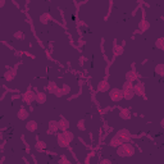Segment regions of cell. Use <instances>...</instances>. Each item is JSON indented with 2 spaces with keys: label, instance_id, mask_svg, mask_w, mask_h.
I'll return each instance as SVG.
<instances>
[{
  "label": "cell",
  "instance_id": "603a6c76",
  "mask_svg": "<svg viewBox=\"0 0 164 164\" xmlns=\"http://www.w3.org/2000/svg\"><path fill=\"white\" fill-rule=\"evenodd\" d=\"M121 144H122L121 140H119L117 136H114V137H113V139L109 141V145H110V146H113V148H117V146H119Z\"/></svg>",
  "mask_w": 164,
  "mask_h": 164
},
{
  "label": "cell",
  "instance_id": "f1b7e54d",
  "mask_svg": "<svg viewBox=\"0 0 164 164\" xmlns=\"http://www.w3.org/2000/svg\"><path fill=\"white\" fill-rule=\"evenodd\" d=\"M59 163H60V164H62V163H67V164H71V162H69V160L67 159V158L64 156V155H63V156L60 158V160H59Z\"/></svg>",
  "mask_w": 164,
  "mask_h": 164
},
{
  "label": "cell",
  "instance_id": "2e32d148",
  "mask_svg": "<svg viewBox=\"0 0 164 164\" xmlns=\"http://www.w3.org/2000/svg\"><path fill=\"white\" fill-rule=\"evenodd\" d=\"M50 21H51V16H50V13H43V14L40 16V22L44 23V25L49 23Z\"/></svg>",
  "mask_w": 164,
  "mask_h": 164
},
{
  "label": "cell",
  "instance_id": "52a82bcc",
  "mask_svg": "<svg viewBox=\"0 0 164 164\" xmlns=\"http://www.w3.org/2000/svg\"><path fill=\"white\" fill-rule=\"evenodd\" d=\"M56 139H58V144H59V146H62V148H65V149L69 148V142H68L67 140L64 139L63 133H59Z\"/></svg>",
  "mask_w": 164,
  "mask_h": 164
},
{
  "label": "cell",
  "instance_id": "d4e9b609",
  "mask_svg": "<svg viewBox=\"0 0 164 164\" xmlns=\"http://www.w3.org/2000/svg\"><path fill=\"white\" fill-rule=\"evenodd\" d=\"M132 89H133V82H130V81L123 82V87H122V90H132Z\"/></svg>",
  "mask_w": 164,
  "mask_h": 164
},
{
  "label": "cell",
  "instance_id": "cb8c5ba5",
  "mask_svg": "<svg viewBox=\"0 0 164 164\" xmlns=\"http://www.w3.org/2000/svg\"><path fill=\"white\" fill-rule=\"evenodd\" d=\"M123 51H124L123 46H121V45H115V46H114V55H115V56L122 55V54H123Z\"/></svg>",
  "mask_w": 164,
  "mask_h": 164
},
{
  "label": "cell",
  "instance_id": "8fae6325",
  "mask_svg": "<svg viewBox=\"0 0 164 164\" xmlns=\"http://www.w3.org/2000/svg\"><path fill=\"white\" fill-rule=\"evenodd\" d=\"M119 117H121L122 119H130L131 118V112H130V109H127V108H122L121 109V112H119Z\"/></svg>",
  "mask_w": 164,
  "mask_h": 164
},
{
  "label": "cell",
  "instance_id": "d6986e66",
  "mask_svg": "<svg viewBox=\"0 0 164 164\" xmlns=\"http://www.w3.org/2000/svg\"><path fill=\"white\" fill-rule=\"evenodd\" d=\"M14 76H16V71H14V69H9V71H7V72H5L4 78L7 80L8 82H10L14 78Z\"/></svg>",
  "mask_w": 164,
  "mask_h": 164
},
{
  "label": "cell",
  "instance_id": "4dcf8cb0",
  "mask_svg": "<svg viewBox=\"0 0 164 164\" xmlns=\"http://www.w3.org/2000/svg\"><path fill=\"white\" fill-rule=\"evenodd\" d=\"M4 4H5V0H0V8L4 7Z\"/></svg>",
  "mask_w": 164,
  "mask_h": 164
},
{
  "label": "cell",
  "instance_id": "83f0119b",
  "mask_svg": "<svg viewBox=\"0 0 164 164\" xmlns=\"http://www.w3.org/2000/svg\"><path fill=\"white\" fill-rule=\"evenodd\" d=\"M77 127H78L80 131H85V123H83L82 121H80L78 123H77Z\"/></svg>",
  "mask_w": 164,
  "mask_h": 164
},
{
  "label": "cell",
  "instance_id": "7c38bea8",
  "mask_svg": "<svg viewBox=\"0 0 164 164\" xmlns=\"http://www.w3.org/2000/svg\"><path fill=\"white\" fill-rule=\"evenodd\" d=\"M58 90H59V87H58V85H56V82H54V81L49 82V85H47V91H49L50 94H56Z\"/></svg>",
  "mask_w": 164,
  "mask_h": 164
},
{
  "label": "cell",
  "instance_id": "f546056e",
  "mask_svg": "<svg viewBox=\"0 0 164 164\" xmlns=\"http://www.w3.org/2000/svg\"><path fill=\"white\" fill-rule=\"evenodd\" d=\"M14 37H16V38H22L23 37V34H22V32H16V34H14Z\"/></svg>",
  "mask_w": 164,
  "mask_h": 164
},
{
  "label": "cell",
  "instance_id": "9a60e30c",
  "mask_svg": "<svg viewBox=\"0 0 164 164\" xmlns=\"http://www.w3.org/2000/svg\"><path fill=\"white\" fill-rule=\"evenodd\" d=\"M137 80V73L133 72V71H130V72L126 73V81H130V82H133Z\"/></svg>",
  "mask_w": 164,
  "mask_h": 164
},
{
  "label": "cell",
  "instance_id": "484cf974",
  "mask_svg": "<svg viewBox=\"0 0 164 164\" xmlns=\"http://www.w3.org/2000/svg\"><path fill=\"white\" fill-rule=\"evenodd\" d=\"M155 46L158 47V49H160V50H163L164 49V38H158V41L155 43Z\"/></svg>",
  "mask_w": 164,
  "mask_h": 164
},
{
  "label": "cell",
  "instance_id": "6da1fadb",
  "mask_svg": "<svg viewBox=\"0 0 164 164\" xmlns=\"http://www.w3.org/2000/svg\"><path fill=\"white\" fill-rule=\"evenodd\" d=\"M117 154L119 156H133L135 148H133V145L128 144V142H122L119 146H117Z\"/></svg>",
  "mask_w": 164,
  "mask_h": 164
},
{
  "label": "cell",
  "instance_id": "ffe728a7",
  "mask_svg": "<svg viewBox=\"0 0 164 164\" xmlns=\"http://www.w3.org/2000/svg\"><path fill=\"white\" fill-rule=\"evenodd\" d=\"M122 91H123V99H126V100H131L135 96L133 90H122Z\"/></svg>",
  "mask_w": 164,
  "mask_h": 164
},
{
  "label": "cell",
  "instance_id": "1f68e13d",
  "mask_svg": "<svg viewBox=\"0 0 164 164\" xmlns=\"http://www.w3.org/2000/svg\"><path fill=\"white\" fill-rule=\"evenodd\" d=\"M101 162H103V163H112L109 159H103V160H101Z\"/></svg>",
  "mask_w": 164,
  "mask_h": 164
},
{
  "label": "cell",
  "instance_id": "5b68a950",
  "mask_svg": "<svg viewBox=\"0 0 164 164\" xmlns=\"http://www.w3.org/2000/svg\"><path fill=\"white\" fill-rule=\"evenodd\" d=\"M133 92H135V95H139V96H144L145 94V86L142 82H137L136 85H133Z\"/></svg>",
  "mask_w": 164,
  "mask_h": 164
},
{
  "label": "cell",
  "instance_id": "7a4b0ae2",
  "mask_svg": "<svg viewBox=\"0 0 164 164\" xmlns=\"http://www.w3.org/2000/svg\"><path fill=\"white\" fill-rule=\"evenodd\" d=\"M109 97L112 101L114 103H119V101L123 100V91L122 89H112L109 92Z\"/></svg>",
  "mask_w": 164,
  "mask_h": 164
},
{
  "label": "cell",
  "instance_id": "44dd1931",
  "mask_svg": "<svg viewBox=\"0 0 164 164\" xmlns=\"http://www.w3.org/2000/svg\"><path fill=\"white\" fill-rule=\"evenodd\" d=\"M49 131L51 133H55V132H58L59 131V128H58V122H55V121H51L49 123Z\"/></svg>",
  "mask_w": 164,
  "mask_h": 164
},
{
  "label": "cell",
  "instance_id": "9c48e42d",
  "mask_svg": "<svg viewBox=\"0 0 164 164\" xmlns=\"http://www.w3.org/2000/svg\"><path fill=\"white\" fill-rule=\"evenodd\" d=\"M109 89H110L109 83L106 81H100L99 85H97V91H99V92H105V91H108Z\"/></svg>",
  "mask_w": 164,
  "mask_h": 164
},
{
  "label": "cell",
  "instance_id": "ac0fdd59",
  "mask_svg": "<svg viewBox=\"0 0 164 164\" xmlns=\"http://www.w3.org/2000/svg\"><path fill=\"white\" fill-rule=\"evenodd\" d=\"M28 115H30V113H28L25 108H21V109H19V112H18V118L21 119V121H25V119H27Z\"/></svg>",
  "mask_w": 164,
  "mask_h": 164
},
{
  "label": "cell",
  "instance_id": "30bf717a",
  "mask_svg": "<svg viewBox=\"0 0 164 164\" xmlns=\"http://www.w3.org/2000/svg\"><path fill=\"white\" fill-rule=\"evenodd\" d=\"M149 28H150V23H149L148 21H146V19L140 21V23H139V30H140V31L145 32V31H148Z\"/></svg>",
  "mask_w": 164,
  "mask_h": 164
},
{
  "label": "cell",
  "instance_id": "4316f807",
  "mask_svg": "<svg viewBox=\"0 0 164 164\" xmlns=\"http://www.w3.org/2000/svg\"><path fill=\"white\" fill-rule=\"evenodd\" d=\"M45 148H46L45 142H43V141H37L36 142V149H37V150H44Z\"/></svg>",
  "mask_w": 164,
  "mask_h": 164
},
{
  "label": "cell",
  "instance_id": "3957f363",
  "mask_svg": "<svg viewBox=\"0 0 164 164\" xmlns=\"http://www.w3.org/2000/svg\"><path fill=\"white\" fill-rule=\"evenodd\" d=\"M115 136L121 140V142H130L131 140V133L128 130H119Z\"/></svg>",
  "mask_w": 164,
  "mask_h": 164
},
{
  "label": "cell",
  "instance_id": "ba28073f",
  "mask_svg": "<svg viewBox=\"0 0 164 164\" xmlns=\"http://www.w3.org/2000/svg\"><path fill=\"white\" fill-rule=\"evenodd\" d=\"M69 91H71V87L67 85V83H64V85L62 86V89H59L58 92H56L55 95H56V96H58V97H60L62 95H67Z\"/></svg>",
  "mask_w": 164,
  "mask_h": 164
},
{
  "label": "cell",
  "instance_id": "277c9868",
  "mask_svg": "<svg viewBox=\"0 0 164 164\" xmlns=\"http://www.w3.org/2000/svg\"><path fill=\"white\" fill-rule=\"evenodd\" d=\"M22 99H23V101H25V103H27V104L34 103L35 99H36V92H34V91L28 90L27 92H25V94H23Z\"/></svg>",
  "mask_w": 164,
  "mask_h": 164
},
{
  "label": "cell",
  "instance_id": "4fadbf2b",
  "mask_svg": "<svg viewBox=\"0 0 164 164\" xmlns=\"http://www.w3.org/2000/svg\"><path fill=\"white\" fill-rule=\"evenodd\" d=\"M35 101L38 104H44L46 101V94L45 92H36V99Z\"/></svg>",
  "mask_w": 164,
  "mask_h": 164
},
{
  "label": "cell",
  "instance_id": "5bb4252c",
  "mask_svg": "<svg viewBox=\"0 0 164 164\" xmlns=\"http://www.w3.org/2000/svg\"><path fill=\"white\" fill-rule=\"evenodd\" d=\"M26 128H27V131H30V132H35L37 130V123L35 121H30L26 123Z\"/></svg>",
  "mask_w": 164,
  "mask_h": 164
},
{
  "label": "cell",
  "instance_id": "8992f818",
  "mask_svg": "<svg viewBox=\"0 0 164 164\" xmlns=\"http://www.w3.org/2000/svg\"><path fill=\"white\" fill-rule=\"evenodd\" d=\"M58 128L62 131V132L65 130H68V128H69V122H68L65 118H60L58 121Z\"/></svg>",
  "mask_w": 164,
  "mask_h": 164
},
{
  "label": "cell",
  "instance_id": "7402d4cb",
  "mask_svg": "<svg viewBox=\"0 0 164 164\" xmlns=\"http://www.w3.org/2000/svg\"><path fill=\"white\" fill-rule=\"evenodd\" d=\"M155 72H156L158 76L163 77V76H164V64L159 63V64H156V65H155Z\"/></svg>",
  "mask_w": 164,
  "mask_h": 164
},
{
  "label": "cell",
  "instance_id": "e0dca14e",
  "mask_svg": "<svg viewBox=\"0 0 164 164\" xmlns=\"http://www.w3.org/2000/svg\"><path fill=\"white\" fill-rule=\"evenodd\" d=\"M62 133H63V136H64V139H65V140H67V141H68V142H69V144H71V142H72V141H73V140H74V135H73V133H72V132H71V131H68V130H65V131H63V132H62Z\"/></svg>",
  "mask_w": 164,
  "mask_h": 164
}]
</instances>
